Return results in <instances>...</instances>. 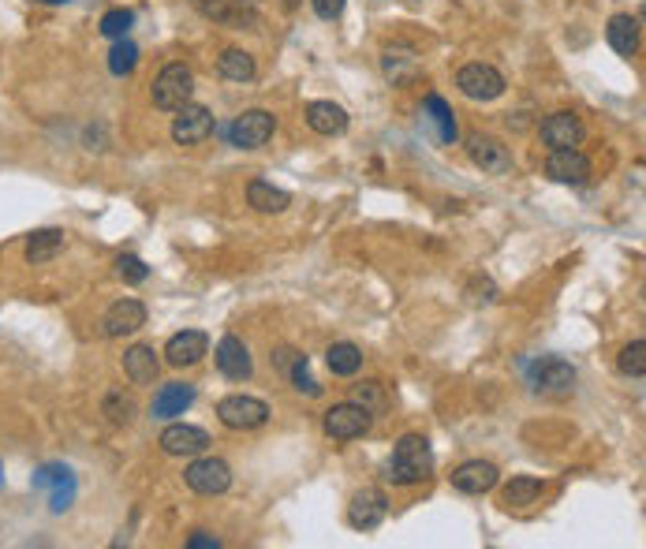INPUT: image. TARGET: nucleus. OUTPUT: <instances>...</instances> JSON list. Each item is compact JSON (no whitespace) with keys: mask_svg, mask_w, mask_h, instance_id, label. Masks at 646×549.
Returning <instances> with one entry per match:
<instances>
[{"mask_svg":"<svg viewBox=\"0 0 646 549\" xmlns=\"http://www.w3.org/2000/svg\"><path fill=\"white\" fill-rule=\"evenodd\" d=\"M434 475V449L422 434H404L396 441L393 456L385 460V475L381 479L393 486H419Z\"/></svg>","mask_w":646,"mask_h":549,"instance_id":"obj_1","label":"nucleus"},{"mask_svg":"<svg viewBox=\"0 0 646 549\" xmlns=\"http://www.w3.org/2000/svg\"><path fill=\"white\" fill-rule=\"evenodd\" d=\"M191 94H195V75H191V68L180 64V60L165 64L161 75L154 79V105L161 113H176V109H183V105L191 101Z\"/></svg>","mask_w":646,"mask_h":549,"instance_id":"obj_2","label":"nucleus"},{"mask_svg":"<svg viewBox=\"0 0 646 549\" xmlns=\"http://www.w3.org/2000/svg\"><path fill=\"white\" fill-rule=\"evenodd\" d=\"M187 490L202 493V497H217L232 486V467L221 456H191V467L183 471Z\"/></svg>","mask_w":646,"mask_h":549,"instance_id":"obj_3","label":"nucleus"},{"mask_svg":"<svg viewBox=\"0 0 646 549\" xmlns=\"http://www.w3.org/2000/svg\"><path fill=\"white\" fill-rule=\"evenodd\" d=\"M273 131H277V116L266 113V109H247V113H239L228 127V139L236 150H262L269 139H273Z\"/></svg>","mask_w":646,"mask_h":549,"instance_id":"obj_4","label":"nucleus"},{"mask_svg":"<svg viewBox=\"0 0 646 549\" xmlns=\"http://www.w3.org/2000/svg\"><path fill=\"white\" fill-rule=\"evenodd\" d=\"M217 419H221L228 430H258V426L269 423V404L266 400H258V396L232 393L217 404Z\"/></svg>","mask_w":646,"mask_h":549,"instance_id":"obj_5","label":"nucleus"},{"mask_svg":"<svg viewBox=\"0 0 646 549\" xmlns=\"http://www.w3.org/2000/svg\"><path fill=\"white\" fill-rule=\"evenodd\" d=\"M456 86H460V94L471 101H497L505 94L508 83L493 64H464L460 75H456Z\"/></svg>","mask_w":646,"mask_h":549,"instance_id":"obj_6","label":"nucleus"},{"mask_svg":"<svg viewBox=\"0 0 646 549\" xmlns=\"http://www.w3.org/2000/svg\"><path fill=\"white\" fill-rule=\"evenodd\" d=\"M322 426L333 441H355V437H363L374 426V415L366 408H359L355 400H348V404H333V408L325 411Z\"/></svg>","mask_w":646,"mask_h":549,"instance_id":"obj_7","label":"nucleus"},{"mask_svg":"<svg viewBox=\"0 0 646 549\" xmlns=\"http://www.w3.org/2000/svg\"><path fill=\"white\" fill-rule=\"evenodd\" d=\"M546 180L553 183H564V187H583V183H590V172H594V165H590V157L583 154V150H549L546 157Z\"/></svg>","mask_w":646,"mask_h":549,"instance_id":"obj_8","label":"nucleus"},{"mask_svg":"<svg viewBox=\"0 0 646 549\" xmlns=\"http://www.w3.org/2000/svg\"><path fill=\"white\" fill-rule=\"evenodd\" d=\"M467 154H471V161H475L478 169L490 172V176H508L512 172V150L501 139H493V135L471 131L467 135Z\"/></svg>","mask_w":646,"mask_h":549,"instance_id":"obj_9","label":"nucleus"},{"mask_svg":"<svg viewBox=\"0 0 646 549\" xmlns=\"http://www.w3.org/2000/svg\"><path fill=\"white\" fill-rule=\"evenodd\" d=\"M213 127H217V120H213L210 109L187 101L183 109H176V120H172V142H180V146H198V142L210 139Z\"/></svg>","mask_w":646,"mask_h":549,"instance_id":"obj_10","label":"nucleus"},{"mask_svg":"<svg viewBox=\"0 0 646 549\" xmlns=\"http://www.w3.org/2000/svg\"><path fill=\"white\" fill-rule=\"evenodd\" d=\"M538 135H542V142H546L549 150H576L579 142L587 139V127H583V120L572 109H561V113L542 120Z\"/></svg>","mask_w":646,"mask_h":549,"instance_id":"obj_11","label":"nucleus"},{"mask_svg":"<svg viewBox=\"0 0 646 549\" xmlns=\"http://www.w3.org/2000/svg\"><path fill=\"white\" fill-rule=\"evenodd\" d=\"M385 516H389V497L378 486H363L348 505V523L355 531H374V527H381Z\"/></svg>","mask_w":646,"mask_h":549,"instance_id":"obj_12","label":"nucleus"},{"mask_svg":"<svg viewBox=\"0 0 646 549\" xmlns=\"http://www.w3.org/2000/svg\"><path fill=\"white\" fill-rule=\"evenodd\" d=\"M142 325H146V307H142L139 299H116L113 307L105 310V318H101V333L116 340L139 333Z\"/></svg>","mask_w":646,"mask_h":549,"instance_id":"obj_13","label":"nucleus"},{"mask_svg":"<svg viewBox=\"0 0 646 549\" xmlns=\"http://www.w3.org/2000/svg\"><path fill=\"white\" fill-rule=\"evenodd\" d=\"M161 449L169 452V456H202V452L210 449V434L202 430V426H191V423H172L165 426V434L157 441Z\"/></svg>","mask_w":646,"mask_h":549,"instance_id":"obj_14","label":"nucleus"},{"mask_svg":"<svg viewBox=\"0 0 646 549\" xmlns=\"http://www.w3.org/2000/svg\"><path fill=\"white\" fill-rule=\"evenodd\" d=\"M501 482V471L490 464V460H467L452 471V490L467 493V497H482V493H490L493 486Z\"/></svg>","mask_w":646,"mask_h":549,"instance_id":"obj_15","label":"nucleus"},{"mask_svg":"<svg viewBox=\"0 0 646 549\" xmlns=\"http://www.w3.org/2000/svg\"><path fill=\"white\" fill-rule=\"evenodd\" d=\"M531 385L542 393H568L576 385V366L557 359V355H546L531 366Z\"/></svg>","mask_w":646,"mask_h":549,"instance_id":"obj_16","label":"nucleus"},{"mask_svg":"<svg viewBox=\"0 0 646 549\" xmlns=\"http://www.w3.org/2000/svg\"><path fill=\"white\" fill-rule=\"evenodd\" d=\"M217 370H221L228 381H247L254 374L251 352H247V344H243L236 333H228V337L217 340Z\"/></svg>","mask_w":646,"mask_h":549,"instance_id":"obj_17","label":"nucleus"},{"mask_svg":"<svg viewBox=\"0 0 646 549\" xmlns=\"http://www.w3.org/2000/svg\"><path fill=\"white\" fill-rule=\"evenodd\" d=\"M210 352V337L202 329H183L165 344V363L169 366H195L202 355Z\"/></svg>","mask_w":646,"mask_h":549,"instance_id":"obj_18","label":"nucleus"},{"mask_svg":"<svg viewBox=\"0 0 646 549\" xmlns=\"http://www.w3.org/2000/svg\"><path fill=\"white\" fill-rule=\"evenodd\" d=\"M307 127L314 131V135L333 139V135H344V131H348V113L340 109L337 101H310V105H307Z\"/></svg>","mask_w":646,"mask_h":549,"instance_id":"obj_19","label":"nucleus"},{"mask_svg":"<svg viewBox=\"0 0 646 549\" xmlns=\"http://www.w3.org/2000/svg\"><path fill=\"white\" fill-rule=\"evenodd\" d=\"M191 404H195V385H187V381H169V385H161V393L154 396V419L183 415Z\"/></svg>","mask_w":646,"mask_h":549,"instance_id":"obj_20","label":"nucleus"},{"mask_svg":"<svg viewBox=\"0 0 646 549\" xmlns=\"http://www.w3.org/2000/svg\"><path fill=\"white\" fill-rule=\"evenodd\" d=\"M157 370H161V363L150 344H135L124 352V374L131 378V385H154Z\"/></svg>","mask_w":646,"mask_h":549,"instance_id":"obj_21","label":"nucleus"},{"mask_svg":"<svg viewBox=\"0 0 646 549\" xmlns=\"http://www.w3.org/2000/svg\"><path fill=\"white\" fill-rule=\"evenodd\" d=\"M605 42L617 49L620 57H635L639 53V19L635 15H613L605 23Z\"/></svg>","mask_w":646,"mask_h":549,"instance_id":"obj_22","label":"nucleus"},{"mask_svg":"<svg viewBox=\"0 0 646 549\" xmlns=\"http://www.w3.org/2000/svg\"><path fill=\"white\" fill-rule=\"evenodd\" d=\"M381 68H385V75L396 86H404L419 75V57H415V49H408V45H389L385 57H381Z\"/></svg>","mask_w":646,"mask_h":549,"instance_id":"obj_23","label":"nucleus"},{"mask_svg":"<svg viewBox=\"0 0 646 549\" xmlns=\"http://www.w3.org/2000/svg\"><path fill=\"white\" fill-rule=\"evenodd\" d=\"M247 202H251V210H258V213H284L292 206V195H288L284 187H273L269 180H251V187H247Z\"/></svg>","mask_w":646,"mask_h":549,"instance_id":"obj_24","label":"nucleus"},{"mask_svg":"<svg viewBox=\"0 0 646 549\" xmlns=\"http://www.w3.org/2000/svg\"><path fill=\"white\" fill-rule=\"evenodd\" d=\"M217 75L228 79V83H251L254 75H258V64H254L251 53H243V49H225L221 57H217Z\"/></svg>","mask_w":646,"mask_h":549,"instance_id":"obj_25","label":"nucleus"},{"mask_svg":"<svg viewBox=\"0 0 646 549\" xmlns=\"http://www.w3.org/2000/svg\"><path fill=\"white\" fill-rule=\"evenodd\" d=\"M542 493H546V482H542V479H534V475H516V479L501 490V505H505V508H527V505H534Z\"/></svg>","mask_w":646,"mask_h":549,"instance_id":"obj_26","label":"nucleus"},{"mask_svg":"<svg viewBox=\"0 0 646 549\" xmlns=\"http://www.w3.org/2000/svg\"><path fill=\"white\" fill-rule=\"evenodd\" d=\"M60 251H64V232H60V228H42V232H34L27 240L30 266H45V262H53Z\"/></svg>","mask_w":646,"mask_h":549,"instance_id":"obj_27","label":"nucleus"},{"mask_svg":"<svg viewBox=\"0 0 646 549\" xmlns=\"http://www.w3.org/2000/svg\"><path fill=\"white\" fill-rule=\"evenodd\" d=\"M422 116L430 120V124L437 127V135H441V142H456L460 139V127H456V113L449 109V101L437 98V94H430L426 98V105H422Z\"/></svg>","mask_w":646,"mask_h":549,"instance_id":"obj_28","label":"nucleus"},{"mask_svg":"<svg viewBox=\"0 0 646 549\" xmlns=\"http://www.w3.org/2000/svg\"><path fill=\"white\" fill-rule=\"evenodd\" d=\"M325 363H329V370L337 378H352V374H359V366H363V352L355 344H348V340H340V344H329Z\"/></svg>","mask_w":646,"mask_h":549,"instance_id":"obj_29","label":"nucleus"},{"mask_svg":"<svg viewBox=\"0 0 646 549\" xmlns=\"http://www.w3.org/2000/svg\"><path fill=\"white\" fill-rule=\"evenodd\" d=\"M352 400L359 408L370 411L374 419L389 408V396H385V385H381V381H359V385H352Z\"/></svg>","mask_w":646,"mask_h":549,"instance_id":"obj_30","label":"nucleus"},{"mask_svg":"<svg viewBox=\"0 0 646 549\" xmlns=\"http://www.w3.org/2000/svg\"><path fill=\"white\" fill-rule=\"evenodd\" d=\"M139 68V45L131 38H116V45L109 49V71L113 75H131Z\"/></svg>","mask_w":646,"mask_h":549,"instance_id":"obj_31","label":"nucleus"},{"mask_svg":"<svg viewBox=\"0 0 646 549\" xmlns=\"http://www.w3.org/2000/svg\"><path fill=\"white\" fill-rule=\"evenodd\" d=\"M617 370L628 378H643L646 374V340L635 337L632 344H624L617 355Z\"/></svg>","mask_w":646,"mask_h":549,"instance_id":"obj_32","label":"nucleus"},{"mask_svg":"<svg viewBox=\"0 0 646 549\" xmlns=\"http://www.w3.org/2000/svg\"><path fill=\"white\" fill-rule=\"evenodd\" d=\"M101 411L109 415V423H113V426H127L131 419H135V400H131V396H124L120 389H113V393L105 396Z\"/></svg>","mask_w":646,"mask_h":549,"instance_id":"obj_33","label":"nucleus"},{"mask_svg":"<svg viewBox=\"0 0 646 549\" xmlns=\"http://www.w3.org/2000/svg\"><path fill=\"white\" fill-rule=\"evenodd\" d=\"M135 27V12L131 8H113V12L101 15V34L105 38H127V30Z\"/></svg>","mask_w":646,"mask_h":549,"instance_id":"obj_34","label":"nucleus"},{"mask_svg":"<svg viewBox=\"0 0 646 549\" xmlns=\"http://www.w3.org/2000/svg\"><path fill=\"white\" fill-rule=\"evenodd\" d=\"M288 378H292V385L299 389V393H307V396H322V385L310 378V370H307V355H299L295 352V359H292V366H288Z\"/></svg>","mask_w":646,"mask_h":549,"instance_id":"obj_35","label":"nucleus"},{"mask_svg":"<svg viewBox=\"0 0 646 549\" xmlns=\"http://www.w3.org/2000/svg\"><path fill=\"white\" fill-rule=\"evenodd\" d=\"M116 277L124 284H142L150 277V266L142 258H135V254H124V258H116Z\"/></svg>","mask_w":646,"mask_h":549,"instance_id":"obj_36","label":"nucleus"},{"mask_svg":"<svg viewBox=\"0 0 646 549\" xmlns=\"http://www.w3.org/2000/svg\"><path fill=\"white\" fill-rule=\"evenodd\" d=\"M64 479H71V471H68V467L49 464V467H42V471L34 475V486H38V490H45V486H57V482H64Z\"/></svg>","mask_w":646,"mask_h":549,"instance_id":"obj_37","label":"nucleus"},{"mask_svg":"<svg viewBox=\"0 0 646 549\" xmlns=\"http://www.w3.org/2000/svg\"><path fill=\"white\" fill-rule=\"evenodd\" d=\"M314 4V12H318V19H340L344 15V4L348 0H310Z\"/></svg>","mask_w":646,"mask_h":549,"instance_id":"obj_38","label":"nucleus"},{"mask_svg":"<svg viewBox=\"0 0 646 549\" xmlns=\"http://www.w3.org/2000/svg\"><path fill=\"white\" fill-rule=\"evenodd\" d=\"M71 493H75V482L71 479L57 482V490H53V512H64L71 505Z\"/></svg>","mask_w":646,"mask_h":549,"instance_id":"obj_39","label":"nucleus"},{"mask_svg":"<svg viewBox=\"0 0 646 549\" xmlns=\"http://www.w3.org/2000/svg\"><path fill=\"white\" fill-rule=\"evenodd\" d=\"M187 549H221V538L210 535V531H195L187 538Z\"/></svg>","mask_w":646,"mask_h":549,"instance_id":"obj_40","label":"nucleus"},{"mask_svg":"<svg viewBox=\"0 0 646 549\" xmlns=\"http://www.w3.org/2000/svg\"><path fill=\"white\" fill-rule=\"evenodd\" d=\"M38 4H68V0H38Z\"/></svg>","mask_w":646,"mask_h":549,"instance_id":"obj_41","label":"nucleus"},{"mask_svg":"<svg viewBox=\"0 0 646 549\" xmlns=\"http://www.w3.org/2000/svg\"><path fill=\"white\" fill-rule=\"evenodd\" d=\"M408 4H415V0H408Z\"/></svg>","mask_w":646,"mask_h":549,"instance_id":"obj_42","label":"nucleus"}]
</instances>
